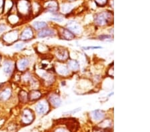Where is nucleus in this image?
I'll return each instance as SVG.
<instances>
[{
  "label": "nucleus",
  "instance_id": "1",
  "mask_svg": "<svg viewBox=\"0 0 150 132\" xmlns=\"http://www.w3.org/2000/svg\"><path fill=\"white\" fill-rule=\"evenodd\" d=\"M112 14L107 12H103V13L97 14L95 17V21L99 25H104L112 20Z\"/></svg>",
  "mask_w": 150,
  "mask_h": 132
},
{
  "label": "nucleus",
  "instance_id": "2",
  "mask_svg": "<svg viewBox=\"0 0 150 132\" xmlns=\"http://www.w3.org/2000/svg\"><path fill=\"white\" fill-rule=\"evenodd\" d=\"M19 39V33L17 30H12L3 35V40L8 44H13Z\"/></svg>",
  "mask_w": 150,
  "mask_h": 132
},
{
  "label": "nucleus",
  "instance_id": "3",
  "mask_svg": "<svg viewBox=\"0 0 150 132\" xmlns=\"http://www.w3.org/2000/svg\"><path fill=\"white\" fill-rule=\"evenodd\" d=\"M34 119V115L33 112L30 109L26 108L22 112V116H21V120L24 124H30L33 121Z\"/></svg>",
  "mask_w": 150,
  "mask_h": 132
},
{
  "label": "nucleus",
  "instance_id": "4",
  "mask_svg": "<svg viewBox=\"0 0 150 132\" xmlns=\"http://www.w3.org/2000/svg\"><path fill=\"white\" fill-rule=\"evenodd\" d=\"M33 37V30L30 27H28L24 29V30L19 34V39L23 42L31 40Z\"/></svg>",
  "mask_w": 150,
  "mask_h": 132
},
{
  "label": "nucleus",
  "instance_id": "5",
  "mask_svg": "<svg viewBox=\"0 0 150 132\" xmlns=\"http://www.w3.org/2000/svg\"><path fill=\"white\" fill-rule=\"evenodd\" d=\"M12 95V90L10 88H0V102H5L10 99Z\"/></svg>",
  "mask_w": 150,
  "mask_h": 132
},
{
  "label": "nucleus",
  "instance_id": "6",
  "mask_svg": "<svg viewBox=\"0 0 150 132\" xmlns=\"http://www.w3.org/2000/svg\"><path fill=\"white\" fill-rule=\"evenodd\" d=\"M29 65H30V60L27 57H22L17 61L15 66L19 71L23 72L28 69Z\"/></svg>",
  "mask_w": 150,
  "mask_h": 132
},
{
  "label": "nucleus",
  "instance_id": "7",
  "mask_svg": "<svg viewBox=\"0 0 150 132\" xmlns=\"http://www.w3.org/2000/svg\"><path fill=\"white\" fill-rule=\"evenodd\" d=\"M14 69V64L11 60H5L2 65V71L7 76L11 75Z\"/></svg>",
  "mask_w": 150,
  "mask_h": 132
},
{
  "label": "nucleus",
  "instance_id": "8",
  "mask_svg": "<svg viewBox=\"0 0 150 132\" xmlns=\"http://www.w3.org/2000/svg\"><path fill=\"white\" fill-rule=\"evenodd\" d=\"M30 8V4L28 1H25V0H21V1H19L18 4V9L19 13L25 14L28 13L29 9Z\"/></svg>",
  "mask_w": 150,
  "mask_h": 132
},
{
  "label": "nucleus",
  "instance_id": "9",
  "mask_svg": "<svg viewBox=\"0 0 150 132\" xmlns=\"http://www.w3.org/2000/svg\"><path fill=\"white\" fill-rule=\"evenodd\" d=\"M67 28L70 32L76 33V34H79L81 33V28L78 24L75 21H71L67 23Z\"/></svg>",
  "mask_w": 150,
  "mask_h": 132
},
{
  "label": "nucleus",
  "instance_id": "10",
  "mask_svg": "<svg viewBox=\"0 0 150 132\" xmlns=\"http://www.w3.org/2000/svg\"><path fill=\"white\" fill-rule=\"evenodd\" d=\"M48 109V105L45 102H40L36 105V112L39 114H44Z\"/></svg>",
  "mask_w": 150,
  "mask_h": 132
},
{
  "label": "nucleus",
  "instance_id": "11",
  "mask_svg": "<svg viewBox=\"0 0 150 132\" xmlns=\"http://www.w3.org/2000/svg\"><path fill=\"white\" fill-rule=\"evenodd\" d=\"M41 96H42V93H41L39 91L33 90L28 93V100L29 101H35L38 99H40Z\"/></svg>",
  "mask_w": 150,
  "mask_h": 132
},
{
  "label": "nucleus",
  "instance_id": "12",
  "mask_svg": "<svg viewBox=\"0 0 150 132\" xmlns=\"http://www.w3.org/2000/svg\"><path fill=\"white\" fill-rule=\"evenodd\" d=\"M54 31L50 30V29H43V30H41L40 32L38 33V36L40 38H43L47 37V36L54 35Z\"/></svg>",
  "mask_w": 150,
  "mask_h": 132
},
{
  "label": "nucleus",
  "instance_id": "13",
  "mask_svg": "<svg viewBox=\"0 0 150 132\" xmlns=\"http://www.w3.org/2000/svg\"><path fill=\"white\" fill-rule=\"evenodd\" d=\"M56 56L60 60H66L68 57V52L66 49H58L56 52Z\"/></svg>",
  "mask_w": 150,
  "mask_h": 132
},
{
  "label": "nucleus",
  "instance_id": "14",
  "mask_svg": "<svg viewBox=\"0 0 150 132\" xmlns=\"http://www.w3.org/2000/svg\"><path fill=\"white\" fill-rule=\"evenodd\" d=\"M92 117L94 120H96V121H99V120H101L102 119L103 117H104V113L101 111L100 109H97L95 110V111H93L92 112Z\"/></svg>",
  "mask_w": 150,
  "mask_h": 132
},
{
  "label": "nucleus",
  "instance_id": "15",
  "mask_svg": "<svg viewBox=\"0 0 150 132\" xmlns=\"http://www.w3.org/2000/svg\"><path fill=\"white\" fill-rule=\"evenodd\" d=\"M50 100L52 105L55 107H59L62 104V100H60V98L56 95H52L50 97Z\"/></svg>",
  "mask_w": 150,
  "mask_h": 132
},
{
  "label": "nucleus",
  "instance_id": "16",
  "mask_svg": "<svg viewBox=\"0 0 150 132\" xmlns=\"http://www.w3.org/2000/svg\"><path fill=\"white\" fill-rule=\"evenodd\" d=\"M47 26V23L44 21H35L33 23V27L35 30H42Z\"/></svg>",
  "mask_w": 150,
  "mask_h": 132
},
{
  "label": "nucleus",
  "instance_id": "17",
  "mask_svg": "<svg viewBox=\"0 0 150 132\" xmlns=\"http://www.w3.org/2000/svg\"><path fill=\"white\" fill-rule=\"evenodd\" d=\"M19 98L21 102L26 103L28 102V93L24 90L20 91L19 93Z\"/></svg>",
  "mask_w": 150,
  "mask_h": 132
},
{
  "label": "nucleus",
  "instance_id": "18",
  "mask_svg": "<svg viewBox=\"0 0 150 132\" xmlns=\"http://www.w3.org/2000/svg\"><path fill=\"white\" fill-rule=\"evenodd\" d=\"M57 71L60 75L66 76L69 73V69L66 66H59L57 69Z\"/></svg>",
  "mask_w": 150,
  "mask_h": 132
},
{
  "label": "nucleus",
  "instance_id": "19",
  "mask_svg": "<svg viewBox=\"0 0 150 132\" xmlns=\"http://www.w3.org/2000/svg\"><path fill=\"white\" fill-rule=\"evenodd\" d=\"M63 37H64L66 40H71L74 39V35L68 30H63Z\"/></svg>",
  "mask_w": 150,
  "mask_h": 132
},
{
  "label": "nucleus",
  "instance_id": "20",
  "mask_svg": "<svg viewBox=\"0 0 150 132\" xmlns=\"http://www.w3.org/2000/svg\"><path fill=\"white\" fill-rule=\"evenodd\" d=\"M68 67L72 70L76 71L79 68V63L75 60H71L68 62Z\"/></svg>",
  "mask_w": 150,
  "mask_h": 132
},
{
  "label": "nucleus",
  "instance_id": "21",
  "mask_svg": "<svg viewBox=\"0 0 150 132\" xmlns=\"http://www.w3.org/2000/svg\"><path fill=\"white\" fill-rule=\"evenodd\" d=\"M47 9L50 11L54 12L57 9V4L55 1H51L47 4Z\"/></svg>",
  "mask_w": 150,
  "mask_h": 132
},
{
  "label": "nucleus",
  "instance_id": "22",
  "mask_svg": "<svg viewBox=\"0 0 150 132\" xmlns=\"http://www.w3.org/2000/svg\"><path fill=\"white\" fill-rule=\"evenodd\" d=\"M71 9L72 6H71L70 4H64L62 6V11L65 13H68L69 11H71Z\"/></svg>",
  "mask_w": 150,
  "mask_h": 132
},
{
  "label": "nucleus",
  "instance_id": "23",
  "mask_svg": "<svg viewBox=\"0 0 150 132\" xmlns=\"http://www.w3.org/2000/svg\"><path fill=\"white\" fill-rule=\"evenodd\" d=\"M7 25L5 23H0V34L2 33H4L7 30Z\"/></svg>",
  "mask_w": 150,
  "mask_h": 132
},
{
  "label": "nucleus",
  "instance_id": "24",
  "mask_svg": "<svg viewBox=\"0 0 150 132\" xmlns=\"http://www.w3.org/2000/svg\"><path fill=\"white\" fill-rule=\"evenodd\" d=\"M96 4L99 5L100 6H103L107 4L108 0H95Z\"/></svg>",
  "mask_w": 150,
  "mask_h": 132
},
{
  "label": "nucleus",
  "instance_id": "25",
  "mask_svg": "<svg viewBox=\"0 0 150 132\" xmlns=\"http://www.w3.org/2000/svg\"><path fill=\"white\" fill-rule=\"evenodd\" d=\"M24 47V44L23 42H19L18 43V44H15L14 45V47L16 48V49H22Z\"/></svg>",
  "mask_w": 150,
  "mask_h": 132
},
{
  "label": "nucleus",
  "instance_id": "26",
  "mask_svg": "<svg viewBox=\"0 0 150 132\" xmlns=\"http://www.w3.org/2000/svg\"><path fill=\"white\" fill-rule=\"evenodd\" d=\"M4 7V0H0V10L3 9Z\"/></svg>",
  "mask_w": 150,
  "mask_h": 132
},
{
  "label": "nucleus",
  "instance_id": "27",
  "mask_svg": "<svg viewBox=\"0 0 150 132\" xmlns=\"http://www.w3.org/2000/svg\"><path fill=\"white\" fill-rule=\"evenodd\" d=\"M98 48H101L100 47H84V49H98Z\"/></svg>",
  "mask_w": 150,
  "mask_h": 132
},
{
  "label": "nucleus",
  "instance_id": "28",
  "mask_svg": "<svg viewBox=\"0 0 150 132\" xmlns=\"http://www.w3.org/2000/svg\"><path fill=\"white\" fill-rule=\"evenodd\" d=\"M55 132H67V131L63 129H58Z\"/></svg>",
  "mask_w": 150,
  "mask_h": 132
},
{
  "label": "nucleus",
  "instance_id": "29",
  "mask_svg": "<svg viewBox=\"0 0 150 132\" xmlns=\"http://www.w3.org/2000/svg\"><path fill=\"white\" fill-rule=\"evenodd\" d=\"M52 20H55V21H62V19H59V18H52Z\"/></svg>",
  "mask_w": 150,
  "mask_h": 132
}]
</instances>
